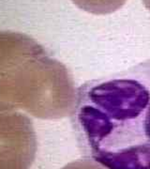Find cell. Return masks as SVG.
Segmentation results:
<instances>
[{
  "instance_id": "6da1fadb",
  "label": "cell",
  "mask_w": 150,
  "mask_h": 169,
  "mask_svg": "<svg viewBox=\"0 0 150 169\" xmlns=\"http://www.w3.org/2000/svg\"><path fill=\"white\" fill-rule=\"evenodd\" d=\"M80 143L105 169H150V59L77 89Z\"/></svg>"
},
{
  "instance_id": "7a4b0ae2",
  "label": "cell",
  "mask_w": 150,
  "mask_h": 169,
  "mask_svg": "<svg viewBox=\"0 0 150 169\" xmlns=\"http://www.w3.org/2000/svg\"><path fill=\"white\" fill-rule=\"evenodd\" d=\"M76 93L67 67L39 42L22 33L0 31V110L61 118L72 114Z\"/></svg>"
},
{
  "instance_id": "3957f363",
  "label": "cell",
  "mask_w": 150,
  "mask_h": 169,
  "mask_svg": "<svg viewBox=\"0 0 150 169\" xmlns=\"http://www.w3.org/2000/svg\"><path fill=\"white\" fill-rule=\"evenodd\" d=\"M36 152L30 118L15 110H0V169H29Z\"/></svg>"
},
{
  "instance_id": "277c9868",
  "label": "cell",
  "mask_w": 150,
  "mask_h": 169,
  "mask_svg": "<svg viewBox=\"0 0 150 169\" xmlns=\"http://www.w3.org/2000/svg\"><path fill=\"white\" fill-rule=\"evenodd\" d=\"M73 3L84 11L93 14H108L120 9L126 0H72Z\"/></svg>"
},
{
  "instance_id": "5b68a950",
  "label": "cell",
  "mask_w": 150,
  "mask_h": 169,
  "mask_svg": "<svg viewBox=\"0 0 150 169\" xmlns=\"http://www.w3.org/2000/svg\"><path fill=\"white\" fill-rule=\"evenodd\" d=\"M61 169H105L91 159H83L77 160L72 163L68 164Z\"/></svg>"
},
{
  "instance_id": "8992f818",
  "label": "cell",
  "mask_w": 150,
  "mask_h": 169,
  "mask_svg": "<svg viewBox=\"0 0 150 169\" xmlns=\"http://www.w3.org/2000/svg\"><path fill=\"white\" fill-rule=\"evenodd\" d=\"M143 3H144V5L145 6L146 9H148L150 11V0H142Z\"/></svg>"
}]
</instances>
